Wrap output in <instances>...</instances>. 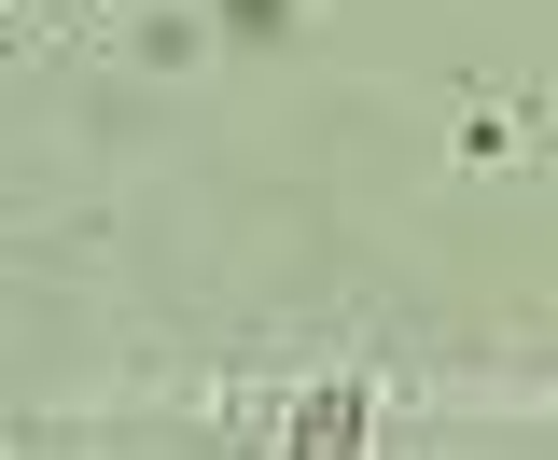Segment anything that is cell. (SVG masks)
Here are the masks:
<instances>
[{"instance_id":"obj_1","label":"cell","mask_w":558,"mask_h":460,"mask_svg":"<svg viewBox=\"0 0 558 460\" xmlns=\"http://www.w3.org/2000/svg\"><path fill=\"white\" fill-rule=\"evenodd\" d=\"M293 447H307V460L363 447V391H349V377H336V391H307V404H293Z\"/></svg>"}]
</instances>
